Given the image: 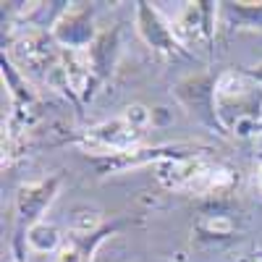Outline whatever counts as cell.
I'll return each instance as SVG.
<instances>
[{"mask_svg":"<svg viewBox=\"0 0 262 262\" xmlns=\"http://www.w3.org/2000/svg\"><path fill=\"white\" fill-rule=\"evenodd\" d=\"M215 111L223 134H257L262 128V81L252 71H223L215 81Z\"/></svg>","mask_w":262,"mask_h":262,"instance_id":"cell-1","label":"cell"},{"mask_svg":"<svg viewBox=\"0 0 262 262\" xmlns=\"http://www.w3.org/2000/svg\"><path fill=\"white\" fill-rule=\"evenodd\" d=\"M155 170H158V181L165 189L205 194V196L223 194L236 181L231 168H226L221 163H212L205 155H191V152H184V155L155 163Z\"/></svg>","mask_w":262,"mask_h":262,"instance_id":"cell-2","label":"cell"},{"mask_svg":"<svg viewBox=\"0 0 262 262\" xmlns=\"http://www.w3.org/2000/svg\"><path fill=\"white\" fill-rule=\"evenodd\" d=\"M142 137H144L142 128H137L126 116H118L113 121H102L92 128H86L84 137L76 142L84 152H92V155L121 158V155H128V152L139 149Z\"/></svg>","mask_w":262,"mask_h":262,"instance_id":"cell-3","label":"cell"},{"mask_svg":"<svg viewBox=\"0 0 262 262\" xmlns=\"http://www.w3.org/2000/svg\"><path fill=\"white\" fill-rule=\"evenodd\" d=\"M97 34L100 32L95 27V11L86 3H74L71 8H66L53 21V29H50L55 45L71 53H86L97 39Z\"/></svg>","mask_w":262,"mask_h":262,"instance_id":"cell-4","label":"cell"},{"mask_svg":"<svg viewBox=\"0 0 262 262\" xmlns=\"http://www.w3.org/2000/svg\"><path fill=\"white\" fill-rule=\"evenodd\" d=\"M134 24H137V34L149 50H155L160 55H186L189 50L181 45V39L176 34V29L170 27V21L152 6V3H134Z\"/></svg>","mask_w":262,"mask_h":262,"instance_id":"cell-5","label":"cell"},{"mask_svg":"<svg viewBox=\"0 0 262 262\" xmlns=\"http://www.w3.org/2000/svg\"><path fill=\"white\" fill-rule=\"evenodd\" d=\"M215 81H217V76H210V74L186 76L176 84V97L194 118H200L202 123L223 131L221 121H217V111H215Z\"/></svg>","mask_w":262,"mask_h":262,"instance_id":"cell-6","label":"cell"},{"mask_svg":"<svg viewBox=\"0 0 262 262\" xmlns=\"http://www.w3.org/2000/svg\"><path fill=\"white\" fill-rule=\"evenodd\" d=\"M221 3H210V0H196V3H186V8L181 11L179 21L173 24L176 29L181 45H196L202 42L205 48L212 50V42H215V16Z\"/></svg>","mask_w":262,"mask_h":262,"instance_id":"cell-7","label":"cell"},{"mask_svg":"<svg viewBox=\"0 0 262 262\" xmlns=\"http://www.w3.org/2000/svg\"><path fill=\"white\" fill-rule=\"evenodd\" d=\"M60 186H63V179L58 176V173H53V176H45V179H39V181H32V184L18 186V191H16V212H18V221L24 223L27 228L34 226V223H42V221H45L48 207L55 202Z\"/></svg>","mask_w":262,"mask_h":262,"instance_id":"cell-8","label":"cell"},{"mask_svg":"<svg viewBox=\"0 0 262 262\" xmlns=\"http://www.w3.org/2000/svg\"><path fill=\"white\" fill-rule=\"evenodd\" d=\"M84 58H86V63H90V71H92L97 84L111 79V74L116 71V63L121 58V29L118 27L102 29Z\"/></svg>","mask_w":262,"mask_h":262,"instance_id":"cell-9","label":"cell"},{"mask_svg":"<svg viewBox=\"0 0 262 262\" xmlns=\"http://www.w3.org/2000/svg\"><path fill=\"white\" fill-rule=\"evenodd\" d=\"M24 242L34 254H50V252H58L63 247V236H60L58 226L42 221V223H34L27 228Z\"/></svg>","mask_w":262,"mask_h":262,"instance_id":"cell-10","label":"cell"},{"mask_svg":"<svg viewBox=\"0 0 262 262\" xmlns=\"http://www.w3.org/2000/svg\"><path fill=\"white\" fill-rule=\"evenodd\" d=\"M0 66H3V79H6V84L11 86L13 105H18V107H32V105L37 102V95L29 90V84L24 81V76L16 71V66H13L6 55L0 58Z\"/></svg>","mask_w":262,"mask_h":262,"instance_id":"cell-11","label":"cell"},{"mask_svg":"<svg viewBox=\"0 0 262 262\" xmlns=\"http://www.w3.org/2000/svg\"><path fill=\"white\" fill-rule=\"evenodd\" d=\"M221 11L244 29H262V3H221Z\"/></svg>","mask_w":262,"mask_h":262,"instance_id":"cell-12","label":"cell"},{"mask_svg":"<svg viewBox=\"0 0 262 262\" xmlns=\"http://www.w3.org/2000/svg\"><path fill=\"white\" fill-rule=\"evenodd\" d=\"M53 262H86V259H84V254L76 249V244H71L69 238H66V242H63V247L55 252Z\"/></svg>","mask_w":262,"mask_h":262,"instance_id":"cell-13","label":"cell"},{"mask_svg":"<svg viewBox=\"0 0 262 262\" xmlns=\"http://www.w3.org/2000/svg\"><path fill=\"white\" fill-rule=\"evenodd\" d=\"M257 186H259V191H262V165H259V170H257Z\"/></svg>","mask_w":262,"mask_h":262,"instance_id":"cell-14","label":"cell"},{"mask_svg":"<svg viewBox=\"0 0 262 262\" xmlns=\"http://www.w3.org/2000/svg\"><path fill=\"white\" fill-rule=\"evenodd\" d=\"M242 262H257V259H254V257H244Z\"/></svg>","mask_w":262,"mask_h":262,"instance_id":"cell-15","label":"cell"},{"mask_svg":"<svg viewBox=\"0 0 262 262\" xmlns=\"http://www.w3.org/2000/svg\"><path fill=\"white\" fill-rule=\"evenodd\" d=\"M16 262H24V259H21V254H18V257H16Z\"/></svg>","mask_w":262,"mask_h":262,"instance_id":"cell-16","label":"cell"}]
</instances>
